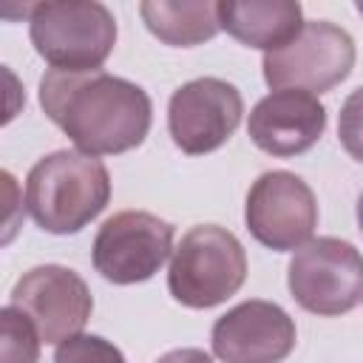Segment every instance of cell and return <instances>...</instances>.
Masks as SVG:
<instances>
[{
  "label": "cell",
  "mask_w": 363,
  "mask_h": 363,
  "mask_svg": "<svg viewBox=\"0 0 363 363\" xmlns=\"http://www.w3.org/2000/svg\"><path fill=\"white\" fill-rule=\"evenodd\" d=\"M244 221L258 244L275 252L301 250L312 241L318 227V201L301 176L289 170H269L252 182L244 204Z\"/></svg>",
  "instance_id": "7"
},
{
  "label": "cell",
  "mask_w": 363,
  "mask_h": 363,
  "mask_svg": "<svg viewBox=\"0 0 363 363\" xmlns=\"http://www.w3.org/2000/svg\"><path fill=\"white\" fill-rule=\"evenodd\" d=\"M11 306L20 309L45 343H65L82 332L94 312L88 284L68 267L43 264L14 284Z\"/></svg>",
  "instance_id": "9"
},
{
  "label": "cell",
  "mask_w": 363,
  "mask_h": 363,
  "mask_svg": "<svg viewBox=\"0 0 363 363\" xmlns=\"http://www.w3.org/2000/svg\"><path fill=\"white\" fill-rule=\"evenodd\" d=\"M218 23L238 43L269 54L286 45L303 28V11L295 0H227L218 3Z\"/></svg>",
  "instance_id": "13"
},
{
  "label": "cell",
  "mask_w": 363,
  "mask_h": 363,
  "mask_svg": "<svg viewBox=\"0 0 363 363\" xmlns=\"http://www.w3.org/2000/svg\"><path fill=\"white\" fill-rule=\"evenodd\" d=\"M357 11H360V14H363V3H357Z\"/></svg>",
  "instance_id": "20"
},
{
  "label": "cell",
  "mask_w": 363,
  "mask_h": 363,
  "mask_svg": "<svg viewBox=\"0 0 363 363\" xmlns=\"http://www.w3.org/2000/svg\"><path fill=\"white\" fill-rule=\"evenodd\" d=\"M295 320L269 301H244L224 312L210 332L221 363H281L295 349Z\"/></svg>",
  "instance_id": "11"
},
{
  "label": "cell",
  "mask_w": 363,
  "mask_h": 363,
  "mask_svg": "<svg viewBox=\"0 0 363 363\" xmlns=\"http://www.w3.org/2000/svg\"><path fill=\"white\" fill-rule=\"evenodd\" d=\"M139 14L153 37L167 45L190 48L204 40H213L221 31L218 23V3H167V0H147L139 6Z\"/></svg>",
  "instance_id": "14"
},
{
  "label": "cell",
  "mask_w": 363,
  "mask_h": 363,
  "mask_svg": "<svg viewBox=\"0 0 363 363\" xmlns=\"http://www.w3.org/2000/svg\"><path fill=\"white\" fill-rule=\"evenodd\" d=\"M54 363H125V354L99 335H77L57 346Z\"/></svg>",
  "instance_id": "16"
},
{
  "label": "cell",
  "mask_w": 363,
  "mask_h": 363,
  "mask_svg": "<svg viewBox=\"0 0 363 363\" xmlns=\"http://www.w3.org/2000/svg\"><path fill=\"white\" fill-rule=\"evenodd\" d=\"M28 34L34 51L51 71L88 74L111 57L116 45V20L96 0L31 3Z\"/></svg>",
  "instance_id": "3"
},
{
  "label": "cell",
  "mask_w": 363,
  "mask_h": 363,
  "mask_svg": "<svg viewBox=\"0 0 363 363\" xmlns=\"http://www.w3.org/2000/svg\"><path fill=\"white\" fill-rule=\"evenodd\" d=\"M286 286L298 306L312 315H346L363 298V255L343 238H312L292 255Z\"/></svg>",
  "instance_id": "5"
},
{
  "label": "cell",
  "mask_w": 363,
  "mask_h": 363,
  "mask_svg": "<svg viewBox=\"0 0 363 363\" xmlns=\"http://www.w3.org/2000/svg\"><path fill=\"white\" fill-rule=\"evenodd\" d=\"M244 102L235 85L218 77H199L173 91L167 128L173 145L187 156L218 150L238 128Z\"/></svg>",
  "instance_id": "10"
},
{
  "label": "cell",
  "mask_w": 363,
  "mask_h": 363,
  "mask_svg": "<svg viewBox=\"0 0 363 363\" xmlns=\"http://www.w3.org/2000/svg\"><path fill=\"white\" fill-rule=\"evenodd\" d=\"M247 278V255L241 241L216 224H199L182 235L173 250L167 286L170 295L190 309H210L241 289Z\"/></svg>",
  "instance_id": "4"
},
{
  "label": "cell",
  "mask_w": 363,
  "mask_h": 363,
  "mask_svg": "<svg viewBox=\"0 0 363 363\" xmlns=\"http://www.w3.org/2000/svg\"><path fill=\"white\" fill-rule=\"evenodd\" d=\"M40 105L45 116L88 156H113L133 150L150 130V96L130 79L88 71H48L40 79Z\"/></svg>",
  "instance_id": "1"
},
{
  "label": "cell",
  "mask_w": 363,
  "mask_h": 363,
  "mask_svg": "<svg viewBox=\"0 0 363 363\" xmlns=\"http://www.w3.org/2000/svg\"><path fill=\"white\" fill-rule=\"evenodd\" d=\"M111 199L108 167L79 150H54L26 176V207L40 230L74 235L88 227Z\"/></svg>",
  "instance_id": "2"
},
{
  "label": "cell",
  "mask_w": 363,
  "mask_h": 363,
  "mask_svg": "<svg viewBox=\"0 0 363 363\" xmlns=\"http://www.w3.org/2000/svg\"><path fill=\"white\" fill-rule=\"evenodd\" d=\"M173 252V224L145 210L113 213L94 238L96 272L119 286L147 281Z\"/></svg>",
  "instance_id": "8"
},
{
  "label": "cell",
  "mask_w": 363,
  "mask_h": 363,
  "mask_svg": "<svg viewBox=\"0 0 363 363\" xmlns=\"http://www.w3.org/2000/svg\"><path fill=\"white\" fill-rule=\"evenodd\" d=\"M326 130V108L315 94L306 91H272L264 96L247 122V133L269 156H298L306 153Z\"/></svg>",
  "instance_id": "12"
},
{
  "label": "cell",
  "mask_w": 363,
  "mask_h": 363,
  "mask_svg": "<svg viewBox=\"0 0 363 363\" xmlns=\"http://www.w3.org/2000/svg\"><path fill=\"white\" fill-rule=\"evenodd\" d=\"M261 68L264 82L275 91L295 88L306 94H323L352 74L354 40L335 23L309 20L286 45L264 54Z\"/></svg>",
  "instance_id": "6"
},
{
  "label": "cell",
  "mask_w": 363,
  "mask_h": 363,
  "mask_svg": "<svg viewBox=\"0 0 363 363\" xmlns=\"http://www.w3.org/2000/svg\"><path fill=\"white\" fill-rule=\"evenodd\" d=\"M357 227H360V233H363V193H360V199H357Z\"/></svg>",
  "instance_id": "19"
},
{
  "label": "cell",
  "mask_w": 363,
  "mask_h": 363,
  "mask_svg": "<svg viewBox=\"0 0 363 363\" xmlns=\"http://www.w3.org/2000/svg\"><path fill=\"white\" fill-rule=\"evenodd\" d=\"M156 363H213V360L201 349H173V352L162 354Z\"/></svg>",
  "instance_id": "18"
},
{
  "label": "cell",
  "mask_w": 363,
  "mask_h": 363,
  "mask_svg": "<svg viewBox=\"0 0 363 363\" xmlns=\"http://www.w3.org/2000/svg\"><path fill=\"white\" fill-rule=\"evenodd\" d=\"M337 136H340L343 150L354 162H363V85L343 99L340 119H337Z\"/></svg>",
  "instance_id": "17"
},
{
  "label": "cell",
  "mask_w": 363,
  "mask_h": 363,
  "mask_svg": "<svg viewBox=\"0 0 363 363\" xmlns=\"http://www.w3.org/2000/svg\"><path fill=\"white\" fill-rule=\"evenodd\" d=\"M0 323H3V363H37L40 335L34 323L11 303L3 306Z\"/></svg>",
  "instance_id": "15"
}]
</instances>
